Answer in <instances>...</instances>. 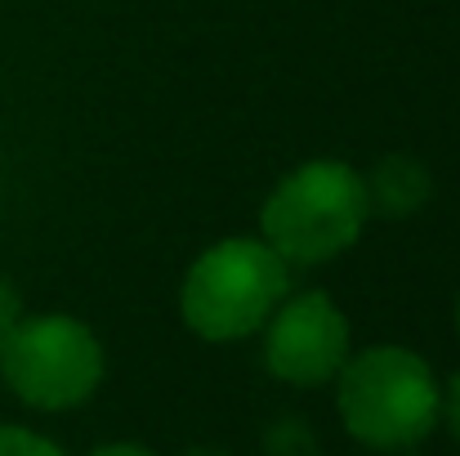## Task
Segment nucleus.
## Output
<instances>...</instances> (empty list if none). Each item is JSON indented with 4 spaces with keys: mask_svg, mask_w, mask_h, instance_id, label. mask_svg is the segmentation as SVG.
I'll return each instance as SVG.
<instances>
[{
    "mask_svg": "<svg viewBox=\"0 0 460 456\" xmlns=\"http://www.w3.org/2000/svg\"><path fill=\"white\" fill-rule=\"evenodd\" d=\"M443 385L407 344H371L335 371V407L344 430L371 452H411L438 425Z\"/></svg>",
    "mask_w": 460,
    "mask_h": 456,
    "instance_id": "nucleus-1",
    "label": "nucleus"
},
{
    "mask_svg": "<svg viewBox=\"0 0 460 456\" xmlns=\"http://www.w3.org/2000/svg\"><path fill=\"white\" fill-rule=\"evenodd\" d=\"M371 219L362 170L335 156H313L287 170L260 206V237L291 264L313 269L358 246Z\"/></svg>",
    "mask_w": 460,
    "mask_h": 456,
    "instance_id": "nucleus-2",
    "label": "nucleus"
},
{
    "mask_svg": "<svg viewBox=\"0 0 460 456\" xmlns=\"http://www.w3.org/2000/svg\"><path fill=\"white\" fill-rule=\"evenodd\" d=\"M291 291V264L255 233L224 237L206 246L183 282H179V317L192 335L210 344H233L255 335L269 313Z\"/></svg>",
    "mask_w": 460,
    "mask_h": 456,
    "instance_id": "nucleus-3",
    "label": "nucleus"
},
{
    "mask_svg": "<svg viewBox=\"0 0 460 456\" xmlns=\"http://www.w3.org/2000/svg\"><path fill=\"white\" fill-rule=\"evenodd\" d=\"M108 353L72 313H22L0 335V380L36 412H72L103 385Z\"/></svg>",
    "mask_w": 460,
    "mask_h": 456,
    "instance_id": "nucleus-4",
    "label": "nucleus"
},
{
    "mask_svg": "<svg viewBox=\"0 0 460 456\" xmlns=\"http://www.w3.org/2000/svg\"><path fill=\"white\" fill-rule=\"evenodd\" d=\"M264 331V367L296 389L331 385L344 367L349 349V317L326 291H300L287 296L269 313Z\"/></svg>",
    "mask_w": 460,
    "mask_h": 456,
    "instance_id": "nucleus-5",
    "label": "nucleus"
},
{
    "mask_svg": "<svg viewBox=\"0 0 460 456\" xmlns=\"http://www.w3.org/2000/svg\"><path fill=\"white\" fill-rule=\"evenodd\" d=\"M367 183V201H371V215H389V219H402V215H416L425 201H429V170L416 161V156H380L371 174H362Z\"/></svg>",
    "mask_w": 460,
    "mask_h": 456,
    "instance_id": "nucleus-6",
    "label": "nucleus"
},
{
    "mask_svg": "<svg viewBox=\"0 0 460 456\" xmlns=\"http://www.w3.org/2000/svg\"><path fill=\"white\" fill-rule=\"evenodd\" d=\"M0 456H67L54 439L27 430V425H0Z\"/></svg>",
    "mask_w": 460,
    "mask_h": 456,
    "instance_id": "nucleus-7",
    "label": "nucleus"
},
{
    "mask_svg": "<svg viewBox=\"0 0 460 456\" xmlns=\"http://www.w3.org/2000/svg\"><path fill=\"white\" fill-rule=\"evenodd\" d=\"M438 421L452 430V439L460 443V371H452V380L443 385V403H438Z\"/></svg>",
    "mask_w": 460,
    "mask_h": 456,
    "instance_id": "nucleus-8",
    "label": "nucleus"
},
{
    "mask_svg": "<svg viewBox=\"0 0 460 456\" xmlns=\"http://www.w3.org/2000/svg\"><path fill=\"white\" fill-rule=\"evenodd\" d=\"M18 317H22V296L13 291V282H9V278H0V335H4Z\"/></svg>",
    "mask_w": 460,
    "mask_h": 456,
    "instance_id": "nucleus-9",
    "label": "nucleus"
},
{
    "mask_svg": "<svg viewBox=\"0 0 460 456\" xmlns=\"http://www.w3.org/2000/svg\"><path fill=\"white\" fill-rule=\"evenodd\" d=\"M90 456H156V452L144 448V443H103V448H94Z\"/></svg>",
    "mask_w": 460,
    "mask_h": 456,
    "instance_id": "nucleus-10",
    "label": "nucleus"
},
{
    "mask_svg": "<svg viewBox=\"0 0 460 456\" xmlns=\"http://www.w3.org/2000/svg\"><path fill=\"white\" fill-rule=\"evenodd\" d=\"M456 326H460V300H456Z\"/></svg>",
    "mask_w": 460,
    "mask_h": 456,
    "instance_id": "nucleus-11",
    "label": "nucleus"
}]
</instances>
